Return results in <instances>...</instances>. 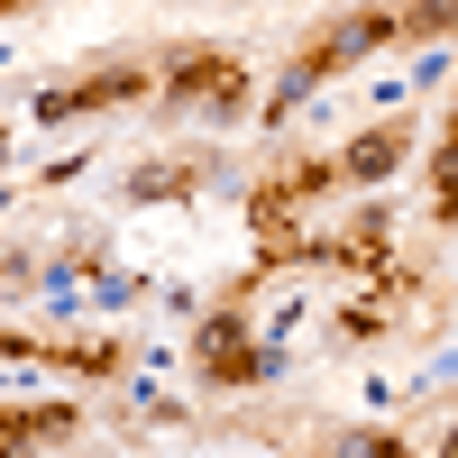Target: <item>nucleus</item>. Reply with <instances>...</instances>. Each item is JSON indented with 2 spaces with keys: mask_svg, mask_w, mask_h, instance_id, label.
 Returning a JSON list of instances; mask_svg holds the SVG:
<instances>
[{
  "mask_svg": "<svg viewBox=\"0 0 458 458\" xmlns=\"http://www.w3.org/2000/svg\"><path fill=\"white\" fill-rule=\"evenodd\" d=\"M394 157H403V138H394V129H376V138H358V147H349V174H386Z\"/></svg>",
  "mask_w": 458,
  "mask_h": 458,
  "instance_id": "f257e3e1",
  "label": "nucleus"
},
{
  "mask_svg": "<svg viewBox=\"0 0 458 458\" xmlns=\"http://www.w3.org/2000/svg\"><path fill=\"white\" fill-rule=\"evenodd\" d=\"M440 458H458V431H449V440H440Z\"/></svg>",
  "mask_w": 458,
  "mask_h": 458,
  "instance_id": "f03ea898",
  "label": "nucleus"
}]
</instances>
